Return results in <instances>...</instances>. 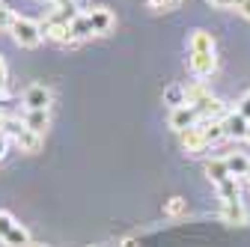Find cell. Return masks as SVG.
<instances>
[{"label": "cell", "instance_id": "obj_1", "mask_svg": "<svg viewBox=\"0 0 250 247\" xmlns=\"http://www.w3.org/2000/svg\"><path fill=\"white\" fill-rule=\"evenodd\" d=\"M9 33H12L15 45H21V48H39V45H42V39H45L42 24H39V21H33V18H24V15H18V18H15V24H12Z\"/></svg>", "mask_w": 250, "mask_h": 247}, {"label": "cell", "instance_id": "obj_2", "mask_svg": "<svg viewBox=\"0 0 250 247\" xmlns=\"http://www.w3.org/2000/svg\"><path fill=\"white\" fill-rule=\"evenodd\" d=\"M51 107V89L45 83H30L24 89V110H48Z\"/></svg>", "mask_w": 250, "mask_h": 247}, {"label": "cell", "instance_id": "obj_3", "mask_svg": "<svg viewBox=\"0 0 250 247\" xmlns=\"http://www.w3.org/2000/svg\"><path fill=\"white\" fill-rule=\"evenodd\" d=\"M179 143H182L185 152H200V149H206V146H208V140H206V125H203V122H197V125L179 131Z\"/></svg>", "mask_w": 250, "mask_h": 247}, {"label": "cell", "instance_id": "obj_4", "mask_svg": "<svg viewBox=\"0 0 250 247\" xmlns=\"http://www.w3.org/2000/svg\"><path fill=\"white\" fill-rule=\"evenodd\" d=\"M200 122V113L194 104H182V107H173L170 110V128L173 131H185V128H191Z\"/></svg>", "mask_w": 250, "mask_h": 247}, {"label": "cell", "instance_id": "obj_5", "mask_svg": "<svg viewBox=\"0 0 250 247\" xmlns=\"http://www.w3.org/2000/svg\"><path fill=\"white\" fill-rule=\"evenodd\" d=\"M42 30H45V39H51V42H60V45H75L72 30H69V21H62L60 15H54Z\"/></svg>", "mask_w": 250, "mask_h": 247}, {"label": "cell", "instance_id": "obj_6", "mask_svg": "<svg viewBox=\"0 0 250 247\" xmlns=\"http://www.w3.org/2000/svg\"><path fill=\"white\" fill-rule=\"evenodd\" d=\"M86 15H89V24H92V33H96V36H104V33H110V30H113V24H116L113 12H110L107 6H96V9H89Z\"/></svg>", "mask_w": 250, "mask_h": 247}, {"label": "cell", "instance_id": "obj_7", "mask_svg": "<svg viewBox=\"0 0 250 247\" xmlns=\"http://www.w3.org/2000/svg\"><path fill=\"white\" fill-rule=\"evenodd\" d=\"M221 125H224V134L232 137V140H247V125H250V119H244L238 110L235 113H227L221 119Z\"/></svg>", "mask_w": 250, "mask_h": 247}, {"label": "cell", "instance_id": "obj_8", "mask_svg": "<svg viewBox=\"0 0 250 247\" xmlns=\"http://www.w3.org/2000/svg\"><path fill=\"white\" fill-rule=\"evenodd\" d=\"M188 54H214V36L208 30H194L188 36Z\"/></svg>", "mask_w": 250, "mask_h": 247}, {"label": "cell", "instance_id": "obj_9", "mask_svg": "<svg viewBox=\"0 0 250 247\" xmlns=\"http://www.w3.org/2000/svg\"><path fill=\"white\" fill-rule=\"evenodd\" d=\"M188 66H191V72L197 78H208L217 69V60H214V54H191L188 57Z\"/></svg>", "mask_w": 250, "mask_h": 247}, {"label": "cell", "instance_id": "obj_10", "mask_svg": "<svg viewBox=\"0 0 250 247\" xmlns=\"http://www.w3.org/2000/svg\"><path fill=\"white\" fill-rule=\"evenodd\" d=\"M42 134H36V131H30V128H21L18 134H15V146L21 149V152H27V155H36V152H42Z\"/></svg>", "mask_w": 250, "mask_h": 247}, {"label": "cell", "instance_id": "obj_11", "mask_svg": "<svg viewBox=\"0 0 250 247\" xmlns=\"http://www.w3.org/2000/svg\"><path fill=\"white\" fill-rule=\"evenodd\" d=\"M51 125V116L48 110H24V128L36 131V134H45Z\"/></svg>", "mask_w": 250, "mask_h": 247}, {"label": "cell", "instance_id": "obj_12", "mask_svg": "<svg viewBox=\"0 0 250 247\" xmlns=\"http://www.w3.org/2000/svg\"><path fill=\"white\" fill-rule=\"evenodd\" d=\"M69 30H72V39H75V42H81V39H86V36H96V33H92V24H89V15H86V12H78V15L69 21Z\"/></svg>", "mask_w": 250, "mask_h": 247}, {"label": "cell", "instance_id": "obj_13", "mask_svg": "<svg viewBox=\"0 0 250 247\" xmlns=\"http://www.w3.org/2000/svg\"><path fill=\"white\" fill-rule=\"evenodd\" d=\"M164 104L173 110V107H182V104H188V86H182V83H173V86H167L164 89Z\"/></svg>", "mask_w": 250, "mask_h": 247}, {"label": "cell", "instance_id": "obj_14", "mask_svg": "<svg viewBox=\"0 0 250 247\" xmlns=\"http://www.w3.org/2000/svg\"><path fill=\"white\" fill-rule=\"evenodd\" d=\"M224 161H227V170H229V176H232V179H238V176H247V173H250V158H247V155H241V152H235V155H227Z\"/></svg>", "mask_w": 250, "mask_h": 247}, {"label": "cell", "instance_id": "obj_15", "mask_svg": "<svg viewBox=\"0 0 250 247\" xmlns=\"http://www.w3.org/2000/svg\"><path fill=\"white\" fill-rule=\"evenodd\" d=\"M206 176H208L214 185H224L227 179H232V176H229V170H227V161H224V158L208 161V164H206Z\"/></svg>", "mask_w": 250, "mask_h": 247}, {"label": "cell", "instance_id": "obj_16", "mask_svg": "<svg viewBox=\"0 0 250 247\" xmlns=\"http://www.w3.org/2000/svg\"><path fill=\"white\" fill-rule=\"evenodd\" d=\"M224 221L227 224H244L247 221V211H244L241 200H227L224 203Z\"/></svg>", "mask_w": 250, "mask_h": 247}, {"label": "cell", "instance_id": "obj_17", "mask_svg": "<svg viewBox=\"0 0 250 247\" xmlns=\"http://www.w3.org/2000/svg\"><path fill=\"white\" fill-rule=\"evenodd\" d=\"M164 214L167 218H182V214H188V200H182V197L164 200Z\"/></svg>", "mask_w": 250, "mask_h": 247}, {"label": "cell", "instance_id": "obj_18", "mask_svg": "<svg viewBox=\"0 0 250 247\" xmlns=\"http://www.w3.org/2000/svg\"><path fill=\"white\" fill-rule=\"evenodd\" d=\"M3 244H6V247H30V232H27L24 226H15V229L3 238Z\"/></svg>", "mask_w": 250, "mask_h": 247}, {"label": "cell", "instance_id": "obj_19", "mask_svg": "<svg viewBox=\"0 0 250 247\" xmlns=\"http://www.w3.org/2000/svg\"><path fill=\"white\" fill-rule=\"evenodd\" d=\"M217 191H221V200L227 203V200H238V185H235V179H227L224 185H217Z\"/></svg>", "mask_w": 250, "mask_h": 247}, {"label": "cell", "instance_id": "obj_20", "mask_svg": "<svg viewBox=\"0 0 250 247\" xmlns=\"http://www.w3.org/2000/svg\"><path fill=\"white\" fill-rule=\"evenodd\" d=\"M15 226H18V224H15L12 214H9V211H0V241H3V238H6Z\"/></svg>", "mask_w": 250, "mask_h": 247}, {"label": "cell", "instance_id": "obj_21", "mask_svg": "<svg viewBox=\"0 0 250 247\" xmlns=\"http://www.w3.org/2000/svg\"><path fill=\"white\" fill-rule=\"evenodd\" d=\"M15 18H18V15H15L9 6H3V3H0V33H3V30H12Z\"/></svg>", "mask_w": 250, "mask_h": 247}, {"label": "cell", "instance_id": "obj_22", "mask_svg": "<svg viewBox=\"0 0 250 247\" xmlns=\"http://www.w3.org/2000/svg\"><path fill=\"white\" fill-rule=\"evenodd\" d=\"M182 3V0H149V6L155 9V12H170V9H176Z\"/></svg>", "mask_w": 250, "mask_h": 247}, {"label": "cell", "instance_id": "obj_23", "mask_svg": "<svg viewBox=\"0 0 250 247\" xmlns=\"http://www.w3.org/2000/svg\"><path fill=\"white\" fill-rule=\"evenodd\" d=\"M235 110H238L244 119H250V96H244V99L238 102V107H235Z\"/></svg>", "mask_w": 250, "mask_h": 247}, {"label": "cell", "instance_id": "obj_24", "mask_svg": "<svg viewBox=\"0 0 250 247\" xmlns=\"http://www.w3.org/2000/svg\"><path fill=\"white\" fill-rule=\"evenodd\" d=\"M208 3L217 9H232V6H238V0H208Z\"/></svg>", "mask_w": 250, "mask_h": 247}, {"label": "cell", "instance_id": "obj_25", "mask_svg": "<svg viewBox=\"0 0 250 247\" xmlns=\"http://www.w3.org/2000/svg\"><path fill=\"white\" fill-rule=\"evenodd\" d=\"M6 146H9V134H6L3 128H0V158L6 155Z\"/></svg>", "mask_w": 250, "mask_h": 247}, {"label": "cell", "instance_id": "obj_26", "mask_svg": "<svg viewBox=\"0 0 250 247\" xmlns=\"http://www.w3.org/2000/svg\"><path fill=\"white\" fill-rule=\"evenodd\" d=\"M244 18H250V0H238V6H235Z\"/></svg>", "mask_w": 250, "mask_h": 247}, {"label": "cell", "instance_id": "obj_27", "mask_svg": "<svg viewBox=\"0 0 250 247\" xmlns=\"http://www.w3.org/2000/svg\"><path fill=\"white\" fill-rule=\"evenodd\" d=\"M6 86V63H3V57H0V89Z\"/></svg>", "mask_w": 250, "mask_h": 247}, {"label": "cell", "instance_id": "obj_28", "mask_svg": "<svg viewBox=\"0 0 250 247\" xmlns=\"http://www.w3.org/2000/svg\"><path fill=\"white\" fill-rule=\"evenodd\" d=\"M30 247H45V244H30Z\"/></svg>", "mask_w": 250, "mask_h": 247}, {"label": "cell", "instance_id": "obj_29", "mask_svg": "<svg viewBox=\"0 0 250 247\" xmlns=\"http://www.w3.org/2000/svg\"><path fill=\"white\" fill-rule=\"evenodd\" d=\"M247 140H250V125H247Z\"/></svg>", "mask_w": 250, "mask_h": 247}, {"label": "cell", "instance_id": "obj_30", "mask_svg": "<svg viewBox=\"0 0 250 247\" xmlns=\"http://www.w3.org/2000/svg\"><path fill=\"white\" fill-rule=\"evenodd\" d=\"M48 3H54V0H48Z\"/></svg>", "mask_w": 250, "mask_h": 247}]
</instances>
